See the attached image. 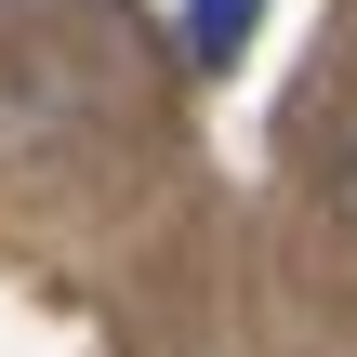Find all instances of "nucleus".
Segmentation results:
<instances>
[{
	"instance_id": "f257e3e1",
	"label": "nucleus",
	"mask_w": 357,
	"mask_h": 357,
	"mask_svg": "<svg viewBox=\"0 0 357 357\" xmlns=\"http://www.w3.org/2000/svg\"><path fill=\"white\" fill-rule=\"evenodd\" d=\"M252 26H265V0H185V66L225 79V66L252 53Z\"/></svg>"
}]
</instances>
